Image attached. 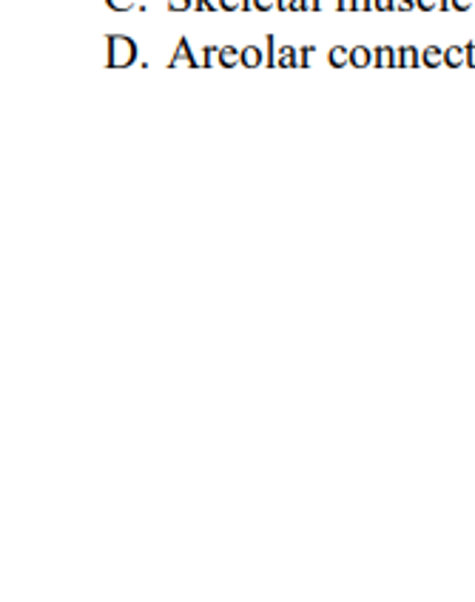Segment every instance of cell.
<instances>
[{"label":"cell","instance_id":"cell-1","mask_svg":"<svg viewBox=\"0 0 475 602\" xmlns=\"http://www.w3.org/2000/svg\"><path fill=\"white\" fill-rule=\"evenodd\" d=\"M137 61V46L131 37H122V34H111L109 37V66L111 68H126Z\"/></svg>","mask_w":475,"mask_h":602},{"label":"cell","instance_id":"cell-2","mask_svg":"<svg viewBox=\"0 0 475 602\" xmlns=\"http://www.w3.org/2000/svg\"><path fill=\"white\" fill-rule=\"evenodd\" d=\"M217 61H219V66L234 68L237 63H242V52H239V48H234V46H223V48H219Z\"/></svg>","mask_w":475,"mask_h":602},{"label":"cell","instance_id":"cell-3","mask_svg":"<svg viewBox=\"0 0 475 602\" xmlns=\"http://www.w3.org/2000/svg\"><path fill=\"white\" fill-rule=\"evenodd\" d=\"M180 63H188V66H199L197 63V57L191 55V46H188V41H180V48H177V55L171 57V66H180Z\"/></svg>","mask_w":475,"mask_h":602},{"label":"cell","instance_id":"cell-4","mask_svg":"<svg viewBox=\"0 0 475 602\" xmlns=\"http://www.w3.org/2000/svg\"><path fill=\"white\" fill-rule=\"evenodd\" d=\"M262 61H266V57H262V48H259V46H245L242 48V66L245 68L262 66Z\"/></svg>","mask_w":475,"mask_h":602},{"label":"cell","instance_id":"cell-5","mask_svg":"<svg viewBox=\"0 0 475 602\" xmlns=\"http://www.w3.org/2000/svg\"><path fill=\"white\" fill-rule=\"evenodd\" d=\"M370 61H374V52H370V48H367V46L350 48V66L365 68Z\"/></svg>","mask_w":475,"mask_h":602},{"label":"cell","instance_id":"cell-6","mask_svg":"<svg viewBox=\"0 0 475 602\" xmlns=\"http://www.w3.org/2000/svg\"><path fill=\"white\" fill-rule=\"evenodd\" d=\"M327 61H331V66L342 68V66H347V63H350V52H347L345 46H333L331 55H327Z\"/></svg>","mask_w":475,"mask_h":602},{"label":"cell","instance_id":"cell-7","mask_svg":"<svg viewBox=\"0 0 475 602\" xmlns=\"http://www.w3.org/2000/svg\"><path fill=\"white\" fill-rule=\"evenodd\" d=\"M376 63H379V66H393L396 61H399V55H396L393 48H387V46H381V48H376Z\"/></svg>","mask_w":475,"mask_h":602},{"label":"cell","instance_id":"cell-8","mask_svg":"<svg viewBox=\"0 0 475 602\" xmlns=\"http://www.w3.org/2000/svg\"><path fill=\"white\" fill-rule=\"evenodd\" d=\"M169 9L171 12H188V9H194V0H169Z\"/></svg>","mask_w":475,"mask_h":602},{"label":"cell","instance_id":"cell-9","mask_svg":"<svg viewBox=\"0 0 475 602\" xmlns=\"http://www.w3.org/2000/svg\"><path fill=\"white\" fill-rule=\"evenodd\" d=\"M268 66H277V37L268 34Z\"/></svg>","mask_w":475,"mask_h":602},{"label":"cell","instance_id":"cell-10","mask_svg":"<svg viewBox=\"0 0 475 602\" xmlns=\"http://www.w3.org/2000/svg\"><path fill=\"white\" fill-rule=\"evenodd\" d=\"M115 12H129L131 7H134V0H106Z\"/></svg>","mask_w":475,"mask_h":602},{"label":"cell","instance_id":"cell-11","mask_svg":"<svg viewBox=\"0 0 475 602\" xmlns=\"http://www.w3.org/2000/svg\"><path fill=\"white\" fill-rule=\"evenodd\" d=\"M399 61H401V66H413V63H415V52H413V48H401Z\"/></svg>","mask_w":475,"mask_h":602},{"label":"cell","instance_id":"cell-12","mask_svg":"<svg viewBox=\"0 0 475 602\" xmlns=\"http://www.w3.org/2000/svg\"><path fill=\"white\" fill-rule=\"evenodd\" d=\"M219 9H225V12H237V9H242V0H219Z\"/></svg>","mask_w":475,"mask_h":602},{"label":"cell","instance_id":"cell-13","mask_svg":"<svg viewBox=\"0 0 475 602\" xmlns=\"http://www.w3.org/2000/svg\"><path fill=\"white\" fill-rule=\"evenodd\" d=\"M273 7H277V0H253V9H257V12H271Z\"/></svg>","mask_w":475,"mask_h":602},{"label":"cell","instance_id":"cell-14","mask_svg":"<svg viewBox=\"0 0 475 602\" xmlns=\"http://www.w3.org/2000/svg\"><path fill=\"white\" fill-rule=\"evenodd\" d=\"M311 9V0H291V12H307Z\"/></svg>","mask_w":475,"mask_h":602},{"label":"cell","instance_id":"cell-15","mask_svg":"<svg viewBox=\"0 0 475 602\" xmlns=\"http://www.w3.org/2000/svg\"><path fill=\"white\" fill-rule=\"evenodd\" d=\"M424 61H428V66H439V61H442V55L435 52V48H428V55H424Z\"/></svg>","mask_w":475,"mask_h":602},{"label":"cell","instance_id":"cell-16","mask_svg":"<svg viewBox=\"0 0 475 602\" xmlns=\"http://www.w3.org/2000/svg\"><path fill=\"white\" fill-rule=\"evenodd\" d=\"M447 63H450V66H458V63H462V52H458V48H450Z\"/></svg>","mask_w":475,"mask_h":602},{"label":"cell","instance_id":"cell-17","mask_svg":"<svg viewBox=\"0 0 475 602\" xmlns=\"http://www.w3.org/2000/svg\"><path fill=\"white\" fill-rule=\"evenodd\" d=\"M339 9L347 12V9H356V0H339Z\"/></svg>","mask_w":475,"mask_h":602},{"label":"cell","instance_id":"cell-18","mask_svg":"<svg viewBox=\"0 0 475 602\" xmlns=\"http://www.w3.org/2000/svg\"><path fill=\"white\" fill-rule=\"evenodd\" d=\"M374 0H356V9H374Z\"/></svg>","mask_w":475,"mask_h":602},{"label":"cell","instance_id":"cell-19","mask_svg":"<svg viewBox=\"0 0 475 602\" xmlns=\"http://www.w3.org/2000/svg\"><path fill=\"white\" fill-rule=\"evenodd\" d=\"M376 9H393V0H374Z\"/></svg>","mask_w":475,"mask_h":602},{"label":"cell","instance_id":"cell-20","mask_svg":"<svg viewBox=\"0 0 475 602\" xmlns=\"http://www.w3.org/2000/svg\"><path fill=\"white\" fill-rule=\"evenodd\" d=\"M277 7L282 9V12H291V0H277Z\"/></svg>","mask_w":475,"mask_h":602},{"label":"cell","instance_id":"cell-21","mask_svg":"<svg viewBox=\"0 0 475 602\" xmlns=\"http://www.w3.org/2000/svg\"><path fill=\"white\" fill-rule=\"evenodd\" d=\"M419 7H421V9H433V7H435V0H419Z\"/></svg>","mask_w":475,"mask_h":602},{"label":"cell","instance_id":"cell-22","mask_svg":"<svg viewBox=\"0 0 475 602\" xmlns=\"http://www.w3.org/2000/svg\"><path fill=\"white\" fill-rule=\"evenodd\" d=\"M469 0H455V9H467Z\"/></svg>","mask_w":475,"mask_h":602},{"label":"cell","instance_id":"cell-23","mask_svg":"<svg viewBox=\"0 0 475 602\" xmlns=\"http://www.w3.org/2000/svg\"><path fill=\"white\" fill-rule=\"evenodd\" d=\"M242 9H245V12H251V9H253V0H242Z\"/></svg>","mask_w":475,"mask_h":602},{"label":"cell","instance_id":"cell-24","mask_svg":"<svg viewBox=\"0 0 475 602\" xmlns=\"http://www.w3.org/2000/svg\"><path fill=\"white\" fill-rule=\"evenodd\" d=\"M399 7H401V9H408V7H413V0H401Z\"/></svg>","mask_w":475,"mask_h":602}]
</instances>
